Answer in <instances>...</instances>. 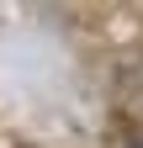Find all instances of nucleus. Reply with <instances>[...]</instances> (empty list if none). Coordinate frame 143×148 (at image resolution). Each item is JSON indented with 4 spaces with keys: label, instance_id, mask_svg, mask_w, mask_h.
Wrapping results in <instances>:
<instances>
[{
    "label": "nucleus",
    "instance_id": "obj_1",
    "mask_svg": "<svg viewBox=\"0 0 143 148\" xmlns=\"http://www.w3.org/2000/svg\"><path fill=\"white\" fill-rule=\"evenodd\" d=\"M127 148H143V138H133V143H127Z\"/></svg>",
    "mask_w": 143,
    "mask_h": 148
}]
</instances>
